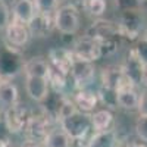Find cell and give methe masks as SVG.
I'll use <instances>...</instances> for the list:
<instances>
[{
	"label": "cell",
	"mask_w": 147,
	"mask_h": 147,
	"mask_svg": "<svg viewBox=\"0 0 147 147\" xmlns=\"http://www.w3.org/2000/svg\"><path fill=\"white\" fill-rule=\"evenodd\" d=\"M60 128H62L72 140H82L90 129L93 128L91 125V116L85 112H81L80 109H75L72 113L66 115L59 121Z\"/></svg>",
	"instance_id": "6da1fadb"
},
{
	"label": "cell",
	"mask_w": 147,
	"mask_h": 147,
	"mask_svg": "<svg viewBox=\"0 0 147 147\" xmlns=\"http://www.w3.org/2000/svg\"><path fill=\"white\" fill-rule=\"evenodd\" d=\"M55 27L62 34H75L80 28V13L74 5H65L55 13Z\"/></svg>",
	"instance_id": "7a4b0ae2"
},
{
	"label": "cell",
	"mask_w": 147,
	"mask_h": 147,
	"mask_svg": "<svg viewBox=\"0 0 147 147\" xmlns=\"http://www.w3.org/2000/svg\"><path fill=\"white\" fill-rule=\"evenodd\" d=\"M24 131H25V137L28 140V143H38L43 141L47 137L49 134V118L44 116H30L25 127H24Z\"/></svg>",
	"instance_id": "3957f363"
},
{
	"label": "cell",
	"mask_w": 147,
	"mask_h": 147,
	"mask_svg": "<svg viewBox=\"0 0 147 147\" xmlns=\"http://www.w3.org/2000/svg\"><path fill=\"white\" fill-rule=\"evenodd\" d=\"M72 53L75 57L88 60V62H94V60H97L102 56V47H100V43L97 40L85 35L75 43Z\"/></svg>",
	"instance_id": "277c9868"
},
{
	"label": "cell",
	"mask_w": 147,
	"mask_h": 147,
	"mask_svg": "<svg viewBox=\"0 0 147 147\" xmlns=\"http://www.w3.org/2000/svg\"><path fill=\"white\" fill-rule=\"evenodd\" d=\"M69 74L72 75L77 87L85 88V85H88L94 78V68H93L91 62H88V60H84V59L74 56V62H72Z\"/></svg>",
	"instance_id": "5b68a950"
},
{
	"label": "cell",
	"mask_w": 147,
	"mask_h": 147,
	"mask_svg": "<svg viewBox=\"0 0 147 147\" xmlns=\"http://www.w3.org/2000/svg\"><path fill=\"white\" fill-rule=\"evenodd\" d=\"M3 119H5V124L9 128L10 134L12 132H19V131L24 129V127H25L27 121H28L27 109L19 103H15L13 106L6 109Z\"/></svg>",
	"instance_id": "8992f818"
},
{
	"label": "cell",
	"mask_w": 147,
	"mask_h": 147,
	"mask_svg": "<svg viewBox=\"0 0 147 147\" xmlns=\"http://www.w3.org/2000/svg\"><path fill=\"white\" fill-rule=\"evenodd\" d=\"M6 38L10 43V46H16V47L25 46L30 38L28 25L12 19V22H9L6 27Z\"/></svg>",
	"instance_id": "52a82bcc"
},
{
	"label": "cell",
	"mask_w": 147,
	"mask_h": 147,
	"mask_svg": "<svg viewBox=\"0 0 147 147\" xmlns=\"http://www.w3.org/2000/svg\"><path fill=\"white\" fill-rule=\"evenodd\" d=\"M49 80L47 77H27V93L35 102H44L49 96Z\"/></svg>",
	"instance_id": "ba28073f"
},
{
	"label": "cell",
	"mask_w": 147,
	"mask_h": 147,
	"mask_svg": "<svg viewBox=\"0 0 147 147\" xmlns=\"http://www.w3.org/2000/svg\"><path fill=\"white\" fill-rule=\"evenodd\" d=\"M116 32H118V28L110 21H97L90 27L87 35L97 40L102 46V44L107 43L110 37H113Z\"/></svg>",
	"instance_id": "9c48e42d"
},
{
	"label": "cell",
	"mask_w": 147,
	"mask_h": 147,
	"mask_svg": "<svg viewBox=\"0 0 147 147\" xmlns=\"http://www.w3.org/2000/svg\"><path fill=\"white\" fill-rule=\"evenodd\" d=\"M12 12H13V19L25 25H30L38 13L32 0H16Z\"/></svg>",
	"instance_id": "30bf717a"
},
{
	"label": "cell",
	"mask_w": 147,
	"mask_h": 147,
	"mask_svg": "<svg viewBox=\"0 0 147 147\" xmlns=\"http://www.w3.org/2000/svg\"><path fill=\"white\" fill-rule=\"evenodd\" d=\"M49 59H50V65H53L55 68H57L59 71L65 72L66 75L71 72V66L74 62V53L71 50H66V49H53L50 50V55H49Z\"/></svg>",
	"instance_id": "8fae6325"
},
{
	"label": "cell",
	"mask_w": 147,
	"mask_h": 147,
	"mask_svg": "<svg viewBox=\"0 0 147 147\" xmlns=\"http://www.w3.org/2000/svg\"><path fill=\"white\" fill-rule=\"evenodd\" d=\"M116 141V132L113 129H105V131H96L94 136L88 138L87 143H81V147H115Z\"/></svg>",
	"instance_id": "7c38bea8"
},
{
	"label": "cell",
	"mask_w": 147,
	"mask_h": 147,
	"mask_svg": "<svg viewBox=\"0 0 147 147\" xmlns=\"http://www.w3.org/2000/svg\"><path fill=\"white\" fill-rule=\"evenodd\" d=\"M74 103H75V106L81 110V112L88 113L97 105V96L87 88H80V91L75 94Z\"/></svg>",
	"instance_id": "4fadbf2b"
},
{
	"label": "cell",
	"mask_w": 147,
	"mask_h": 147,
	"mask_svg": "<svg viewBox=\"0 0 147 147\" xmlns=\"http://www.w3.org/2000/svg\"><path fill=\"white\" fill-rule=\"evenodd\" d=\"M18 102V88L9 81L0 82V106L7 109Z\"/></svg>",
	"instance_id": "5bb4252c"
},
{
	"label": "cell",
	"mask_w": 147,
	"mask_h": 147,
	"mask_svg": "<svg viewBox=\"0 0 147 147\" xmlns=\"http://www.w3.org/2000/svg\"><path fill=\"white\" fill-rule=\"evenodd\" d=\"M72 138L60 128V129H50L44 138L46 147H72Z\"/></svg>",
	"instance_id": "9a60e30c"
},
{
	"label": "cell",
	"mask_w": 147,
	"mask_h": 147,
	"mask_svg": "<svg viewBox=\"0 0 147 147\" xmlns=\"http://www.w3.org/2000/svg\"><path fill=\"white\" fill-rule=\"evenodd\" d=\"M25 75L30 77H47L49 74V62L43 57H32L24 65Z\"/></svg>",
	"instance_id": "2e32d148"
},
{
	"label": "cell",
	"mask_w": 147,
	"mask_h": 147,
	"mask_svg": "<svg viewBox=\"0 0 147 147\" xmlns=\"http://www.w3.org/2000/svg\"><path fill=\"white\" fill-rule=\"evenodd\" d=\"M116 100L118 105L124 109L128 110H134V109H138V103H140V94L131 88V90H124V91H118L116 96Z\"/></svg>",
	"instance_id": "e0dca14e"
},
{
	"label": "cell",
	"mask_w": 147,
	"mask_h": 147,
	"mask_svg": "<svg viewBox=\"0 0 147 147\" xmlns=\"http://www.w3.org/2000/svg\"><path fill=\"white\" fill-rule=\"evenodd\" d=\"M134 10H128L127 15H124L122 22L118 30H121L127 37H136L140 30V19L132 13Z\"/></svg>",
	"instance_id": "ac0fdd59"
},
{
	"label": "cell",
	"mask_w": 147,
	"mask_h": 147,
	"mask_svg": "<svg viewBox=\"0 0 147 147\" xmlns=\"http://www.w3.org/2000/svg\"><path fill=\"white\" fill-rule=\"evenodd\" d=\"M52 13H37V16L34 18V21L30 24L28 27H31V30L38 34V35H44L46 32L50 31L52 24H55V18H50Z\"/></svg>",
	"instance_id": "d6986e66"
},
{
	"label": "cell",
	"mask_w": 147,
	"mask_h": 147,
	"mask_svg": "<svg viewBox=\"0 0 147 147\" xmlns=\"http://www.w3.org/2000/svg\"><path fill=\"white\" fill-rule=\"evenodd\" d=\"M110 124H112V113L109 110H97L91 116V125L94 131L109 129Z\"/></svg>",
	"instance_id": "ffe728a7"
},
{
	"label": "cell",
	"mask_w": 147,
	"mask_h": 147,
	"mask_svg": "<svg viewBox=\"0 0 147 147\" xmlns=\"http://www.w3.org/2000/svg\"><path fill=\"white\" fill-rule=\"evenodd\" d=\"M47 80H49V85H52L56 91H60L66 85V74L59 71L57 68H55L53 65L49 63Z\"/></svg>",
	"instance_id": "44dd1931"
},
{
	"label": "cell",
	"mask_w": 147,
	"mask_h": 147,
	"mask_svg": "<svg viewBox=\"0 0 147 147\" xmlns=\"http://www.w3.org/2000/svg\"><path fill=\"white\" fill-rule=\"evenodd\" d=\"M84 9L93 16H100L106 9L105 0H84Z\"/></svg>",
	"instance_id": "7402d4cb"
},
{
	"label": "cell",
	"mask_w": 147,
	"mask_h": 147,
	"mask_svg": "<svg viewBox=\"0 0 147 147\" xmlns=\"http://www.w3.org/2000/svg\"><path fill=\"white\" fill-rule=\"evenodd\" d=\"M38 13H52L56 9L59 0H32Z\"/></svg>",
	"instance_id": "603a6c76"
},
{
	"label": "cell",
	"mask_w": 147,
	"mask_h": 147,
	"mask_svg": "<svg viewBox=\"0 0 147 147\" xmlns=\"http://www.w3.org/2000/svg\"><path fill=\"white\" fill-rule=\"evenodd\" d=\"M136 132L143 141H147V116L140 115L136 122Z\"/></svg>",
	"instance_id": "cb8c5ba5"
},
{
	"label": "cell",
	"mask_w": 147,
	"mask_h": 147,
	"mask_svg": "<svg viewBox=\"0 0 147 147\" xmlns=\"http://www.w3.org/2000/svg\"><path fill=\"white\" fill-rule=\"evenodd\" d=\"M9 24V9L3 0H0V28H6Z\"/></svg>",
	"instance_id": "d4e9b609"
},
{
	"label": "cell",
	"mask_w": 147,
	"mask_h": 147,
	"mask_svg": "<svg viewBox=\"0 0 147 147\" xmlns=\"http://www.w3.org/2000/svg\"><path fill=\"white\" fill-rule=\"evenodd\" d=\"M9 134H10V131L6 127V124H5V119L3 121L0 119V140L9 144Z\"/></svg>",
	"instance_id": "484cf974"
},
{
	"label": "cell",
	"mask_w": 147,
	"mask_h": 147,
	"mask_svg": "<svg viewBox=\"0 0 147 147\" xmlns=\"http://www.w3.org/2000/svg\"><path fill=\"white\" fill-rule=\"evenodd\" d=\"M138 110H140V115H144V116H147V93H144L143 96H140Z\"/></svg>",
	"instance_id": "4316f807"
},
{
	"label": "cell",
	"mask_w": 147,
	"mask_h": 147,
	"mask_svg": "<svg viewBox=\"0 0 147 147\" xmlns=\"http://www.w3.org/2000/svg\"><path fill=\"white\" fill-rule=\"evenodd\" d=\"M144 85H147V65H144L143 72H141V80H140Z\"/></svg>",
	"instance_id": "83f0119b"
},
{
	"label": "cell",
	"mask_w": 147,
	"mask_h": 147,
	"mask_svg": "<svg viewBox=\"0 0 147 147\" xmlns=\"http://www.w3.org/2000/svg\"><path fill=\"white\" fill-rule=\"evenodd\" d=\"M24 147H40V146L37 144V143H27V144L24 146Z\"/></svg>",
	"instance_id": "f1b7e54d"
},
{
	"label": "cell",
	"mask_w": 147,
	"mask_h": 147,
	"mask_svg": "<svg viewBox=\"0 0 147 147\" xmlns=\"http://www.w3.org/2000/svg\"><path fill=\"white\" fill-rule=\"evenodd\" d=\"M128 147H146V146H143V144H131Z\"/></svg>",
	"instance_id": "f546056e"
},
{
	"label": "cell",
	"mask_w": 147,
	"mask_h": 147,
	"mask_svg": "<svg viewBox=\"0 0 147 147\" xmlns=\"http://www.w3.org/2000/svg\"><path fill=\"white\" fill-rule=\"evenodd\" d=\"M0 147H7V143H5V141L0 140Z\"/></svg>",
	"instance_id": "4dcf8cb0"
},
{
	"label": "cell",
	"mask_w": 147,
	"mask_h": 147,
	"mask_svg": "<svg viewBox=\"0 0 147 147\" xmlns=\"http://www.w3.org/2000/svg\"><path fill=\"white\" fill-rule=\"evenodd\" d=\"M3 81V78H2V75H0V82H2Z\"/></svg>",
	"instance_id": "1f68e13d"
}]
</instances>
